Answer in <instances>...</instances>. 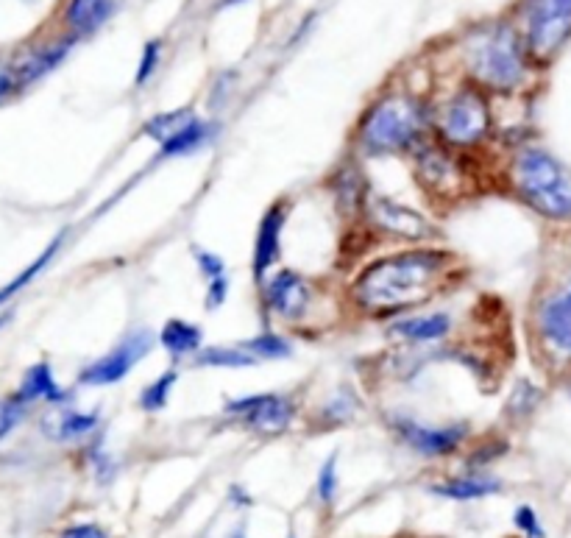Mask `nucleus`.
<instances>
[{
  "mask_svg": "<svg viewBox=\"0 0 571 538\" xmlns=\"http://www.w3.org/2000/svg\"><path fill=\"white\" fill-rule=\"evenodd\" d=\"M449 265L452 254L441 249H413L377 260L354 279V302L374 315L418 307L441 290Z\"/></svg>",
  "mask_w": 571,
  "mask_h": 538,
  "instance_id": "1",
  "label": "nucleus"
},
{
  "mask_svg": "<svg viewBox=\"0 0 571 538\" xmlns=\"http://www.w3.org/2000/svg\"><path fill=\"white\" fill-rule=\"evenodd\" d=\"M424 126H427L424 104L413 95L393 92L379 98L374 106H368L357 126V145L368 157L404 154L421 145Z\"/></svg>",
  "mask_w": 571,
  "mask_h": 538,
  "instance_id": "2",
  "label": "nucleus"
},
{
  "mask_svg": "<svg viewBox=\"0 0 571 538\" xmlns=\"http://www.w3.org/2000/svg\"><path fill=\"white\" fill-rule=\"evenodd\" d=\"M463 59L482 87L510 92L527 79V53L516 28L507 23L477 28L463 45Z\"/></svg>",
  "mask_w": 571,
  "mask_h": 538,
  "instance_id": "3",
  "label": "nucleus"
},
{
  "mask_svg": "<svg viewBox=\"0 0 571 538\" xmlns=\"http://www.w3.org/2000/svg\"><path fill=\"white\" fill-rule=\"evenodd\" d=\"M513 187L546 218H571V173L544 148H524L513 159Z\"/></svg>",
  "mask_w": 571,
  "mask_h": 538,
  "instance_id": "4",
  "label": "nucleus"
},
{
  "mask_svg": "<svg viewBox=\"0 0 571 538\" xmlns=\"http://www.w3.org/2000/svg\"><path fill=\"white\" fill-rule=\"evenodd\" d=\"M438 132L455 148H474L491 134V106L477 87L457 90L441 109Z\"/></svg>",
  "mask_w": 571,
  "mask_h": 538,
  "instance_id": "5",
  "label": "nucleus"
},
{
  "mask_svg": "<svg viewBox=\"0 0 571 538\" xmlns=\"http://www.w3.org/2000/svg\"><path fill=\"white\" fill-rule=\"evenodd\" d=\"M571 37V0H530L527 45L535 56H552Z\"/></svg>",
  "mask_w": 571,
  "mask_h": 538,
  "instance_id": "6",
  "label": "nucleus"
},
{
  "mask_svg": "<svg viewBox=\"0 0 571 538\" xmlns=\"http://www.w3.org/2000/svg\"><path fill=\"white\" fill-rule=\"evenodd\" d=\"M226 413L243 419L262 435H279L285 433L287 427L296 419V402L290 396L282 394H254V396H240L226 402Z\"/></svg>",
  "mask_w": 571,
  "mask_h": 538,
  "instance_id": "7",
  "label": "nucleus"
},
{
  "mask_svg": "<svg viewBox=\"0 0 571 538\" xmlns=\"http://www.w3.org/2000/svg\"><path fill=\"white\" fill-rule=\"evenodd\" d=\"M151 343H154V335L148 329L131 332V335H126L123 341L117 343L109 355H104L101 360H95L92 366L84 368L78 380L84 382V385H115V382L126 380V374H129L131 368L151 352Z\"/></svg>",
  "mask_w": 571,
  "mask_h": 538,
  "instance_id": "8",
  "label": "nucleus"
},
{
  "mask_svg": "<svg viewBox=\"0 0 571 538\" xmlns=\"http://www.w3.org/2000/svg\"><path fill=\"white\" fill-rule=\"evenodd\" d=\"M368 215L377 229H382L385 235L399 237V240H410V243H424L438 235V229L429 224L421 212L410 210L404 204H396L388 196L368 198Z\"/></svg>",
  "mask_w": 571,
  "mask_h": 538,
  "instance_id": "9",
  "label": "nucleus"
},
{
  "mask_svg": "<svg viewBox=\"0 0 571 538\" xmlns=\"http://www.w3.org/2000/svg\"><path fill=\"white\" fill-rule=\"evenodd\" d=\"M396 435L402 438L410 449H416L418 455L427 458H443L452 455L455 449L463 447L468 438V424H449V427H424L418 421L396 419L393 421Z\"/></svg>",
  "mask_w": 571,
  "mask_h": 538,
  "instance_id": "10",
  "label": "nucleus"
},
{
  "mask_svg": "<svg viewBox=\"0 0 571 538\" xmlns=\"http://www.w3.org/2000/svg\"><path fill=\"white\" fill-rule=\"evenodd\" d=\"M416 171L418 182L435 196H452L466 182V176L460 173L449 148H438V145H418Z\"/></svg>",
  "mask_w": 571,
  "mask_h": 538,
  "instance_id": "11",
  "label": "nucleus"
},
{
  "mask_svg": "<svg viewBox=\"0 0 571 538\" xmlns=\"http://www.w3.org/2000/svg\"><path fill=\"white\" fill-rule=\"evenodd\" d=\"M262 293H265V304L268 310L276 313L279 318H299V315L307 313L310 307V285L301 274H296L293 268H282L262 285Z\"/></svg>",
  "mask_w": 571,
  "mask_h": 538,
  "instance_id": "12",
  "label": "nucleus"
},
{
  "mask_svg": "<svg viewBox=\"0 0 571 538\" xmlns=\"http://www.w3.org/2000/svg\"><path fill=\"white\" fill-rule=\"evenodd\" d=\"M287 224V210L282 201L271 204L265 215H262L260 229H257V240H254V260H251V271L257 282H265V274L273 265L279 263L282 254V229Z\"/></svg>",
  "mask_w": 571,
  "mask_h": 538,
  "instance_id": "13",
  "label": "nucleus"
},
{
  "mask_svg": "<svg viewBox=\"0 0 571 538\" xmlns=\"http://www.w3.org/2000/svg\"><path fill=\"white\" fill-rule=\"evenodd\" d=\"M538 332L552 349L571 355V285L541 304Z\"/></svg>",
  "mask_w": 571,
  "mask_h": 538,
  "instance_id": "14",
  "label": "nucleus"
},
{
  "mask_svg": "<svg viewBox=\"0 0 571 538\" xmlns=\"http://www.w3.org/2000/svg\"><path fill=\"white\" fill-rule=\"evenodd\" d=\"M435 497L455 499V502H474V499L494 497L502 491V483L488 474H463V477H452V480H441L429 488Z\"/></svg>",
  "mask_w": 571,
  "mask_h": 538,
  "instance_id": "15",
  "label": "nucleus"
},
{
  "mask_svg": "<svg viewBox=\"0 0 571 538\" xmlns=\"http://www.w3.org/2000/svg\"><path fill=\"white\" fill-rule=\"evenodd\" d=\"M70 48H73V37H67V40L56 42V45H48V48H42V51L31 53L28 59L20 62V65L12 67L14 87H28V84H34L37 79H42L45 73H51L59 62H65V56L70 53Z\"/></svg>",
  "mask_w": 571,
  "mask_h": 538,
  "instance_id": "16",
  "label": "nucleus"
},
{
  "mask_svg": "<svg viewBox=\"0 0 571 538\" xmlns=\"http://www.w3.org/2000/svg\"><path fill=\"white\" fill-rule=\"evenodd\" d=\"M120 9V0H70L65 20L78 37L95 34Z\"/></svg>",
  "mask_w": 571,
  "mask_h": 538,
  "instance_id": "17",
  "label": "nucleus"
},
{
  "mask_svg": "<svg viewBox=\"0 0 571 538\" xmlns=\"http://www.w3.org/2000/svg\"><path fill=\"white\" fill-rule=\"evenodd\" d=\"M393 335H399L404 341H441L449 335L452 329V318L446 313H432V315H416V318H399L393 324Z\"/></svg>",
  "mask_w": 571,
  "mask_h": 538,
  "instance_id": "18",
  "label": "nucleus"
},
{
  "mask_svg": "<svg viewBox=\"0 0 571 538\" xmlns=\"http://www.w3.org/2000/svg\"><path fill=\"white\" fill-rule=\"evenodd\" d=\"M159 343H162V349L170 357H190L195 352H201L204 332L195 327V324H190V321L170 318L168 324L162 327V332H159Z\"/></svg>",
  "mask_w": 571,
  "mask_h": 538,
  "instance_id": "19",
  "label": "nucleus"
},
{
  "mask_svg": "<svg viewBox=\"0 0 571 538\" xmlns=\"http://www.w3.org/2000/svg\"><path fill=\"white\" fill-rule=\"evenodd\" d=\"M20 399H26V402H34V399H45V402H65L67 394L56 385L53 380V371L48 363H37V366H31L26 371V377H23V385H20V391H17Z\"/></svg>",
  "mask_w": 571,
  "mask_h": 538,
  "instance_id": "20",
  "label": "nucleus"
},
{
  "mask_svg": "<svg viewBox=\"0 0 571 538\" xmlns=\"http://www.w3.org/2000/svg\"><path fill=\"white\" fill-rule=\"evenodd\" d=\"M209 137H212V126H209L207 120L193 118L182 132L176 134V137H170L168 143L162 145V157H187V154H195V151H201L209 143Z\"/></svg>",
  "mask_w": 571,
  "mask_h": 538,
  "instance_id": "21",
  "label": "nucleus"
},
{
  "mask_svg": "<svg viewBox=\"0 0 571 538\" xmlns=\"http://www.w3.org/2000/svg\"><path fill=\"white\" fill-rule=\"evenodd\" d=\"M193 118H198L193 109H173V112H162V115H156L145 123V134L156 140L159 145H165L170 137H176V134L182 132L184 126L190 123Z\"/></svg>",
  "mask_w": 571,
  "mask_h": 538,
  "instance_id": "22",
  "label": "nucleus"
},
{
  "mask_svg": "<svg viewBox=\"0 0 571 538\" xmlns=\"http://www.w3.org/2000/svg\"><path fill=\"white\" fill-rule=\"evenodd\" d=\"M62 240H65V235H59V237H53L51 240V246H48V249L42 251V254H39L37 260H34V263L28 265L26 271H23V274H17L12 279V282H9V285H6V288H0V304H6L9 302V299H12L14 293H20V290L26 288L28 282H31V279H34V276L39 274V271H42V268H45V265L51 263L53 257H56V251H59V246H62Z\"/></svg>",
  "mask_w": 571,
  "mask_h": 538,
  "instance_id": "23",
  "label": "nucleus"
},
{
  "mask_svg": "<svg viewBox=\"0 0 571 538\" xmlns=\"http://www.w3.org/2000/svg\"><path fill=\"white\" fill-rule=\"evenodd\" d=\"M176 382H179V371H176V368H168L159 380L145 385L143 394H140V407H143L145 413H159L162 407L168 405L170 391L176 388Z\"/></svg>",
  "mask_w": 571,
  "mask_h": 538,
  "instance_id": "24",
  "label": "nucleus"
},
{
  "mask_svg": "<svg viewBox=\"0 0 571 538\" xmlns=\"http://www.w3.org/2000/svg\"><path fill=\"white\" fill-rule=\"evenodd\" d=\"M257 363V357H251L240 346V349H229V346H223V349H201L198 352V366H212V368H246V366H254Z\"/></svg>",
  "mask_w": 571,
  "mask_h": 538,
  "instance_id": "25",
  "label": "nucleus"
},
{
  "mask_svg": "<svg viewBox=\"0 0 571 538\" xmlns=\"http://www.w3.org/2000/svg\"><path fill=\"white\" fill-rule=\"evenodd\" d=\"M243 349H246L251 357H257V360H285V357H290V352H293L290 343H287L282 335H276V332H262L257 338L243 343Z\"/></svg>",
  "mask_w": 571,
  "mask_h": 538,
  "instance_id": "26",
  "label": "nucleus"
},
{
  "mask_svg": "<svg viewBox=\"0 0 571 538\" xmlns=\"http://www.w3.org/2000/svg\"><path fill=\"white\" fill-rule=\"evenodd\" d=\"M98 427V413H65L59 416V427H56V438L59 441H73V438H84Z\"/></svg>",
  "mask_w": 571,
  "mask_h": 538,
  "instance_id": "27",
  "label": "nucleus"
},
{
  "mask_svg": "<svg viewBox=\"0 0 571 538\" xmlns=\"http://www.w3.org/2000/svg\"><path fill=\"white\" fill-rule=\"evenodd\" d=\"M338 458L332 455V458L326 460L324 466H321V472H318V480H315V491H318V499H321V505H332L335 499H338Z\"/></svg>",
  "mask_w": 571,
  "mask_h": 538,
  "instance_id": "28",
  "label": "nucleus"
},
{
  "mask_svg": "<svg viewBox=\"0 0 571 538\" xmlns=\"http://www.w3.org/2000/svg\"><path fill=\"white\" fill-rule=\"evenodd\" d=\"M513 525L524 538H546L544 522H541V516L533 505H519L513 513Z\"/></svg>",
  "mask_w": 571,
  "mask_h": 538,
  "instance_id": "29",
  "label": "nucleus"
},
{
  "mask_svg": "<svg viewBox=\"0 0 571 538\" xmlns=\"http://www.w3.org/2000/svg\"><path fill=\"white\" fill-rule=\"evenodd\" d=\"M26 399H20V396H12L9 402H3L0 407V438H6V435L12 433L14 427L23 421L26 416Z\"/></svg>",
  "mask_w": 571,
  "mask_h": 538,
  "instance_id": "30",
  "label": "nucleus"
},
{
  "mask_svg": "<svg viewBox=\"0 0 571 538\" xmlns=\"http://www.w3.org/2000/svg\"><path fill=\"white\" fill-rule=\"evenodd\" d=\"M159 59H162V40L145 42L143 59H140V70H137V84H140V87H143L145 81L154 76L156 67H159Z\"/></svg>",
  "mask_w": 571,
  "mask_h": 538,
  "instance_id": "31",
  "label": "nucleus"
},
{
  "mask_svg": "<svg viewBox=\"0 0 571 538\" xmlns=\"http://www.w3.org/2000/svg\"><path fill=\"white\" fill-rule=\"evenodd\" d=\"M195 263H198V271L207 276L209 279H215V276H223L226 274V265L218 254H212V251H204V249H195Z\"/></svg>",
  "mask_w": 571,
  "mask_h": 538,
  "instance_id": "32",
  "label": "nucleus"
},
{
  "mask_svg": "<svg viewBox=\"0 0 571 538\" xmlns=\"http://www.w3.org/2000/svg\"><path fill=\"white\" fill-rule=\"evenodd\" d=\"M226 296H229V276L223 274V276H215V279H209L207 310H218V307H223Z\"/></svg>",
  "mask_w": 571,
  "mask_h": 538,
  "instance_id": "33",
  "label": "nucleus"
},
{
  "mask_svg": "<svg viewBox=\"0 0 571 538\" xmlns=\"http://www.w3.org/2000/svg\"><path fill=\"white\" fill-rule=\"evenodd\" d=\"M59 538H109V533L101 525H95V522H81V525L65 527Z\"/></svg>",
  "mask_w": 571,
  "mask_h": 538,
  "instance_id": "34",
  "label": "nucleus"
},
{
  "mask_svg": "<svg viewBox=\"0 0 571 538\" xmlns=\"http://www.w3.org/2000/svg\"><path fill=\"white\" fill-rule=\"evenodd\" d=\"M92 466H95V474H98V480H101V483H109V480L115 477V466H112V458H109L106 452H101V449L92 455Z\"/></svg>",
  "mask_w": 571,
  "mask_h": 538,
  "instance_id": "35",
  "label": "nucleus"
},
{
  "mask_svg": "<svg viewBox=\"0 0 571 538\" xmlns=\"http://www.w3.org/2000/svg\"><path fill=\"white\" fill-rule=\"evenodd\" d=\"M9 90H14V73L12 67H3V70H0V98Z\"/></svg>",
  "mask_w": 571,
  "mask_h": 538,
  "instance_id": "36",
  "label": "nucleus"
},
{
  "mask_svg": "<svg viewBox=\"0 0 571 538\" xmlns=\"http://www.w3.org/2000/svg\"><path fill=\"white\" fill-rule=\"evenodd\" d=\"M229 497H232V502L234 505H237V508H243V505H251V497H248L246 491H243V488L240 486H232V491H229Z\"/></svg>",
  "mask_w": 571,
  "mask_h": 538,
  "instance_id": "37",
  "label": "nucleus"
},
{
  "mask_svg": "<svg viewBox=\"0 0 571 538\" xmlns=\"http://www.w3.org/2000/svg\"><path fill=\"white\" fill-rule=\"evenodd\" d=\"M229 538H248V536H246V530H243V527H237V530H234Z\"/></svg>",
  "mask_w": 571,
  "mask_h": 538,
  "instance_id": "38",
  "label": "nucleus"
},
{
  "mask_svg": "<svg viewBox=\"0 0 571 538\" xmlns=\"http://www.w3.org/2000/svg\"><path fill=\"white\" fill-rule=\"evenodd\" d=\"M237 3H243V0H221V6H237Z\"/></svg>",
  "mask_w": 571,
  "mask_h": 538,
  "instance_id": "39",
  "label": "nucleus"
},
{
  "mask_svg": "<svg viewBox=\"0 0 571 538\" xmlns=\"http://www.w3.org/2000/svg\"><path fill=\"white\" fill-rule=\"evenodd\" d=\"M6 321H9V315H0V327H3Z\"/></svg>",
  "mask_w": 571,
  "mask_h": 538,
  "instance_id": "40",
  "label": "nucleus"
},
{
  "mask_svg": "<svg viewBox=\"0 0 571 538\" xmlns=\"http://www.w3.org/2000/svg\"><path fill=\"white\" fill-rule=\"evenodd\" d=\"M285 538H296V533H293V530H287V536Z\"/></svg>",
  "mask_w": 571,
  "mask_h": 538,
  "instance_id": "41",
  "label": "nucleus"
}]
</instances>
